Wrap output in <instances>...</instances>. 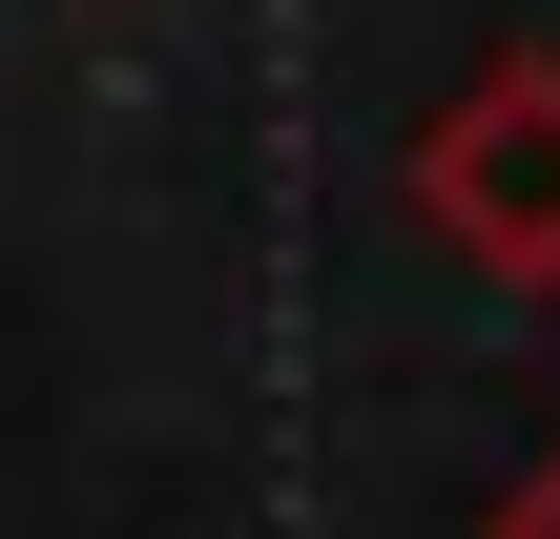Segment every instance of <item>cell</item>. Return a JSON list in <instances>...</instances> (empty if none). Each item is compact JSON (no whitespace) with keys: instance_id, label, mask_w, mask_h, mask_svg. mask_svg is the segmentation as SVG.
<instances>
[{"instance_id":"7a4b0ae2","label":"cell","mask_w":560,"mask_h":539,"mask_svg":"<svg viewBox=\"0 0 560 539\" xmlns=\"http://www.w3.org/2000/svg\"><path fill=\"white\" fill-rule=\"evenodd\" d=\"M478 539H560V436L520 457V478H499V499H478Z\"/></svg>"},{"instance_id":"6da1fadb","label":"cell","mask_w":560,"mask_h":539,"mask_svg":"<svg viewBox=\"0 0 560 539\" xmlns=\"http://www.w3.org/2000/svg\"><path fill=\"white\" fill-rule=\"evenodd\" d=\"M416 229L478 291H560V42H499L436 125H416Z\"/></svg>"}]
</instances>
